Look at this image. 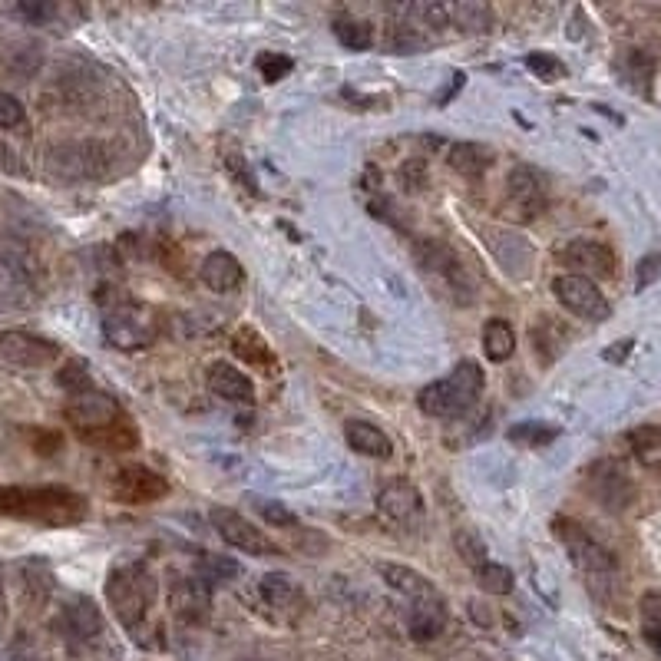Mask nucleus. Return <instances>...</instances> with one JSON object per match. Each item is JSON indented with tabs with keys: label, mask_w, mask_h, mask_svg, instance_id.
<instances>
[{
	"label": "nucleus",
	"mask_w": 661,
	"mask_h": 661,
	"mask_svg": "<svg viewBox=\"0 0 661 661\" xmlns=\"http://www.w3.org/2000/svg\"><path fill=\"white\" fill-rule=\"evenodd\" d=\"M552 295H556V301L562 308H566L569 314H576V318H585V321H605L612 314V305L609 298L602 295L599 285L582 275H556L552 278Z\"/></svg>",
	"instance_id": "nucleus-9"
},
{
	"label": "nucleus",
	"mask_w": 661,
	"mask_h": 661,
	"mask_svg": "<svg viewBox=\"0 0 661 661\" xmlns=\"http://www.w3.org/2000/svg\"><path fill=\"white\" fill-rule=\"evenodd\" d=\"M443 625H447V602H433V605H417L410 609V619H407V632L414 642H433Z\"/></svg>",
	"instance_id": "nucleus-26"
},
{
	"label": "nucleus",
	"mask_w": 661,
	"mask_h": 661,
	"mask_svg": "<svg viewBox=\"0 0 661 661\" xmlns=\"http://www.w3.org/2000/svg\"><path fill=\"white\" fill-rule=\"evenodd\" d=\"M447 14H450V27H457L460 34H486L493 27V10L486 4H476V0L447 4Z\"/></svg>",
	"instance_id": "nucleus-29"
},
{
	"label": "nucleus",
	"mask_w": 661,
	"mask_h": 661,
	"mask_svg": "<svg viewBox=\"0 0 661 661\" xmlns=\"http://www.w3.org/2000/svg\"><path fill=\"white\" fill-rule=\"evenodd\" d=\"M493 149L483 146V143H453L447 149V162L453 172H460V176L467 179H480L486 169L493 166Z\"/></svg>",
	"instance_id": "nucleus-25"
},
{
	"label": "nucleus",
	"mask_w": 661,
	"mask_h": 661,
	"mask_svg": "<svg viewBox=\"0 0 661 661\" xmlns=\"http://www.w3.org/2000/svg\"><path fill=\"white\" fill-rule=\"evenodd\" d=\"M209 519H212L215 533H219L232 549L245 552V556H278V546L262 533V529H255V523H248L238 509L212 506Z\"/></svg>",
	"instance_id": "nucleus-10"
},
{
	"label": "nucleus",
	"mask_w": 661,
	"mask_h": 661,
	"mask_svg": "<svg viewBox=\"0 0 661 661\" xmlns=\"http://www.w3.org/2000/svg\"><path fill=\"white\" fill-rule=\"evenodd\" d=\"M53 4H20L17 7V14L20 17H27V20H34V24H40V20H47V17H53Z\"/></svg>",
	"instance_id": "nucleus-43"
},
{
	"label": "nucleus",
	"mask_w": 661,
	"mask_h": 661,
	"mask_svg": "<svg viewBox=\"0 0 661 661\" xmlns=\"http://www.w3.org/2000/svg\"><path fill=\"white\" fill-rule=\"evenodd\" d=\"M169 609L179 625H205L212 612V585L205 576H179L169 589Z\"/></svg>",
	"instance_id": "nucleus-12"
},
{
	"label": "nucleus",
	"mask_w": 661,
	"mask_h": 661,
	"mask_svg": "<svg viewBox=\"0 0 661 661\" xmlns=\"http://www.w3.org/2000/svg\"><path fill=\"white\" fill-rule=\"evenodd\" d=\"M377 509H381V516L390 519L394 526L400 529H417L424 523V493H420V486H414L404 476H397V480H390L387 486H381V493H377Z\"/></svg>",
	"instance_id": "nucleus-11"
},
{
	"label": "nucleus",
	"mask_w": 661,
	"mask_h": 661,
	"mask_svg": "<svg viewBox=\"0 0 661 661\" xmlns=\"http://www.w3.org/2000/svg\"><path fill=\"white\" fill-rule=\"evenodd\" d=\"M331 30H334V37H338L348 50H367L374 43V27L367 24V20L338 17Z\"/></svg>",
	"instance_id": "nucleus-33"
},
{
	"label": "nucleus",
	"mask_w": 661,
	"mask_h": 661,
	"mask_svg": "<svg viewBox=\"0 0 661 661\" xmlns=\"http://www.w3.org/2000/svg\"><path fill=\"white\" fill-rule=\"evenodd\" d=\"M90 503L70 486H0V519H24L47 529L77 526Z\"/></svg>",
	"instance_id": "nucleus-1"
},
{
	"label": "nucleus",
	"mask_w": 661,
	"mask_h": 661,
	"mask_svg": "<svg viewBox=\"0 0 661 661\" xmlns=\"http://www.w3.org/2000/svg\"><path fill=\"white\" fill-rule=\"evenodd\" d=\"M169 496V480L149 467H123L113 476V500L126 506L159 503Z\"/></svg>",
	"instance_id": "nucleus-13"
},
{
	"label": "nucleus",
	"mask_w": 661,
	"mask_h": 661,
	"mask_svg": "<svg viewBox=\"0 0 661 661\" xmlns=\"http://www.w3.org/2000/svg\"><path fill=\"white\" fill-rule=\"evenodd\" d=\"M0 357L14 367H24V371H40V367L53 364L60 357V348L40 334L30 331H4L0 334Z\"/></svg>",
	"instance_id": "nucleus-15"
},
{
	"label": "nucleus",
	"mask_w": 661,
	"mask_h": 661,
	"mask_svg": "<svg viewBox=\"0 0 661 661\" xmlns=\"http://www.w3.org/2000/svg\"><path fill=\"white\" fill-rule=\"evenodd\" d=\"M0 625H4V579H0Z\"/></svg>",
	"instance_id": "nucleus-45"
},
{
	"label": "nucleus",
	"mask_w": 661,
	"mask_h": 661,
	"mask_svg": "<svg viewBox=\"0 0 661 661\" xmlns=\"http://www.w3.org/2000/svg\"><path fill=\"white\" fill-rule=\"evenodd\" d=\"M589 490L592 496L599 500L605 509H625L628 503H635V486L628 480V473L619 467V463H599V467H592L589 473Z\"/></svg>",
	"instance_id": "nucleus-20"
},
{
	"label": "nucleus",
	"mask_w": 661,
	"mask_h": 661,
	"mask_svg": "<svg viewBox=\"0 0 661 661\" xmlns=\"http://www.w3.org/2000/svg\"><path fill=\"white\" fill-rule=\"evenodd\" d=\"M255 67H258V73H262V80L265 83H278V80H285L288 73H291V57H285V53H275V50H265L262 57L255 60Z\"/></svg>",
	"instance_id": "nucleus-37"
},
{
	"label": "nucleus",
	"mask_w": 661,
	"mask_h": 661,
	"mask_svg": "<svg viewBox=\"0 0 661 661\" xmlns=\"http://www.w3.org/2000/svg\"><path fill=\"white\" fill-rule=\"evenodd\" d=\"M24 119H27L24 103H20L14 93L0 90V129H17Z\"/></svg>",
	"instance_id": "nucleus-41"
},
{
	"label": "nucleus",
	"mask_w": 661,
	"mask_h": 661,
	"mask_svg": "<svg viewBox=\"0 0 661 661\" xmlns=\"http://www.w3.org/2000/svg\"><path fill=\"white\" fill-rule=\"evenodd\" d=\"M476 582H480V589L486 592V595H509L513 592V585H516V579H513V572H509L506 566H500V562H486L483 569H476Z\"/></svg>",
	"instance_id": "nucleus-35"
},
{
	"label": "nucleus",
	"mask_w": 661,
	"mask_h": 661,
	"mask_svg": "<svg viewBox=\"0 0 661 661\" xmlns=\"http://www.w3.org/2000/svg\"><path fill=\"white\" fill-rule=\"evenodd\" d=\"M344 440H348V447L354 453H361V457H371V460L394 457V440L377 424H371V420H348V424H344Z\"/></svg>",
	"instance_id": "nucleus-23"
},
{
	"label": "nucleus",
	"mask_w": 661,
	"mask_h": 661,
	"mask_svg": "<svg viewBox=\"0 0 661 661\" xmlns=\"http://www.w3.org/2000/svg\"><path fill=\"white\" fill-rule=\"evenodd\" d=\"M57 384L67 390V397H73V394H83V390H90V387H96L93 384V377H90V371H86V364L83 361H70V364H63V371H57Z\"/></svg>",
	"instance_id": "nucleus-36"
},
{
	"label": "nucleus",
	"mask_w": 661,
	"mask_h": 661,
	"mask_svg": "<svg viewBox=\"0 0 661 661\" xmlns=\"http://www.w3.org/2000/svg\"><path fill=\"white\" fill-rule=\"evenodd\" d=\"M258 595H262V602L268 605V609L288 622L301 619L308 609L305 589L298 585V579L285 576V572H265L262 582H258Z\"/></svg>",
	"instance_id": "nucleus-17"
},
{
	"label": "nucleus",
	"mask_w": 661,
	"mask_h": 661,
	"mask_svg": "<svg viewBox=\"0 0 661 661\" xmlns=\"http://www.w3.org/2000/svg\"><path fill=\"white\" fill-rule=\"evenodd\" d=\"M377 572H381V579L387 582V589H394L400 599H407L410 609H417V605L443 602L437 585H433L424 572H417L410 566H397V562H384V566H377Z\"/></svg>",
	"instance_id": "nucleus-18"
},
{
	"label": "nucleus",
	"mask_w": 661,
	"mask_h": 661,
	"mask_svg": "<svg viewBox=\"0 0 661 661\" xmlns=\"http://www.w3.org/2000/svg\"><path fill=\"white\" fill-rule=\"evenodd\" d=\"M205 384L219 400H229V404H255V384L248 381V374H242L238 367L229 361H215L205 374Z\"/></svg>",
	"instance_id": "nucleus-22"
},
{
	"label": "nucleus",
	"mask_w": 661,
	"mask_h": 661,
	"mask_svg": "<svg viewBox=\"0 0 661 661\" xmlns=\"http://www.w3.org/2000/svg\"><path fill=\"white\" fill-rule=\"evenodd\" d=\"M552 533L566 546L572 566H576L592 585L615 579V569H619L615 566V556L582 523H576V519H569V516H556L552 519Z\"/></svg>",
	"instance_id": "nucleus-7"
},
{
	"label": "nucleus",
	"mask_w": 661,
	"mask_h": 661,
	"mask_svg": "<svg viewBox=\"0 0 661 661\" xmlns=\"http://www.w3.org/2000/svg\"><path fill=\"white\" fill-rule=\"evenodd\" d=\"M63 417L70 427L80 433L86 443H106V447H123V443H136V433L119 407L113 394L100 387H90L83 394H73L63 407Z\"/></svg>",
	"instance_id": "nucleus-4"
},
{
	"label": "nucleus",
	"mask_w": 661,
	"mask_h": 661,
	"mask_svg": "<svg viewBox=\"0 0 661 661\" xmlns=\"http://www.w3.org/2000/svg\"><path fill=\"white\" fill-rule=\"evenodd\" d=\"M100 301V331L110 348L116 351H143L159 338V318L156 311L143 305V301L129 298L126 291L100 288L96 291Z\"/></svg>",
	"instance_id": "nucleus-3"
},
{
	"label": "nucleus",
	"mask_w": 661,
	"mask_h": 661,
	"mask_svg": "<svg viewBox=\"0 0 661 661\" xmlns=\"http://www.w3.org/2000/svg\"><path fill=\"white\" fill-rule=\"evenodd\" d=\"M50 172L57 179H93L100 172V146L93 143H63L50 149Z\"/></svg>",
	"instance_id": "nucleus-19"
},
{
	"label": "nucleus",
	"mask_w": 661,
	"mask_h": 661,
	"mask_svg": "<svg viewBox=\"0 0 661 661\" xmlns=\"http://www.w3.org/2000/svg\"><path fill=\"white\" fill-rule=\"evenodd\" d=\"M566 341H569V331L562 328L556 318H549V314H543V318L533 324V344L543 361H556V357L566 351Z\"/></svg>",
	"instance_id": "nucleus-30"
},
{
	"label": "nucleus",
	"mask_w": 661,
	"mask_h": 661,
	"mask_svg": "<svg viewBox=\"0 0 661 661\" xmlns=\"http://www.w3.org/2000/svg\"><path fill=\"white\" fill-rule=\"evenodd\" d=\"M453 549H457V556L467 562L473 572L490 562V549H486L483 536L476 533V529H467V526L457 529V533H453Z\"/></svg>",
	"instance_id": "nucleus-31"
},
{
	"label": "nucleus",
	"mask_w": 661,
	"mask_h": 661,
	"mask_svg": "<svg viewBox=\"0 0 661 661\" xmlns=\"http://www.w3.org/2000/svg\"><path fill=\"white\" fill-rule=\"evenodd\" d=\"M632 344L635 341H619V348H615V351H605V361H622V357L632 351Z\"/></svg>",
	"instance_id": "nucleus-44"
},
{
	"label": "nucleus",
	"mask_w": 661,
	"mask_h": 661,
	"mask_svg": "<svg viewBox=\"0 0 661 661\" xmlns=\"http://www.w3.org/2000/svg\"><path fill=\"white\" fill-rule=\"evenodd\" d=\"M199 275L205 281V288L215 291V295H232L245 285V268L232 252H212L202 258Z\"/></svg>",
	"instance_id": "nucleus-21"
},
{
	"label": "nucleus",
	"mask_w": 661,
	"mask_h": 661,
	"mask_svg": "<svg viewBox=\"0 0 661 661\" xmlns=\"http://www.w3.org/2000/svg\"><path fill=\"white\" fill-rule=\"evenodd\" d=\"M232 351L242 357L245 364L262 367L265 374H278V357L272 351V344H268L255 328H238L232 334Z\"/></svg>",
	"instance_id": "nucleus-24"
},
{
	"label": "nucleus",
	"mask_w": 661,
	"mask_h": 661,
	"mask_svg": "<svg viewBox=\"0 0 661 661\" xmlns=\"http://www.w3.org/2000/svg\"><path fill=\"white\" fill-rule=\"evenodd\" d=\"M483 367L476 361H460L443 381H433L417 394V407L433 420H457L470 414L483 394Z\"/></svg>",
	"instance_id": "nucleus-6"
},
{
	"label": "nucleus",
	"mask_w": 661,
	"mask_h": 661,
	"mask_svg": "<svg viewBox=\"0 0 661 661\" xmlns=\"http://www.w3.org/2000/svg\"><path fill=\"white\" fill-rule=\"evenodd\" d=\"M255 509L262 513L265 523H272L278 529H298V516L291 513L285 503H278V500H255Z\"/></svg>",
	"instance_id": "nucleus-39"
},
{
	"label": "nucleus",
	"mask_w": 661,
	"mask_h": 661,
	"mask_svg": "<svg viewBox=\"0 0 661 661\" xmlns=\"http://www.w3.org/2000/svg\"><path fill=\"white\" fill-rule=\"evenodd\" d=\"M628 447H632L635 460L642 463L645 470L661 473V427L642 424L628 433Z\"/></svg>",
	"instance_id": "nucleus-28"
},
{
	"label": "nucleus",
	"mask_w": 661,
	"mask_h": 661,
	"mask_svg": "<svg viewBox=\"0 0 661 661\" xmlns=\"http://www.w3.org/2000/svg\"><path fill=\"white\" fill-rule=\"evenodd\" d=\"M559 262L569 268V275L582 278H612L615 275V255L609 245L595 238H572L559 248Z\"/></svg>",
	"instance_id": "nucleus-14"
},
{
	"label": "nucleus",
	"mask_w": 661,
	"mask_h": 661,
	"mask_svg": "<svg viewBox=\"0 0 661 661\" xmlns=\"http://www.w3.org/2000/svg\"><path fill=\"white\" fill-rule=\"evenodd\" d=\"M549 195H546V179L539 176L533 166H516L506 179V199L503 212L513 222H533L546 212Z\"/></svg>",
	"instance_id": "nucleus-8"
},
{
	"label": "nucleus",
	"mask_w": 661,
	"mask_h": 661,
	"mask_svg": "<svg viewBox=\"0 0 661 661\" xmlns=\"http://www.w3.org/2000/svg\"><path fill=\"white\" fill-rule=\"evenodd\" d=\"M559 437V427L552 424H543V420H526V424H519L509 430V440L513 443H523V447H546V443H552Z\"/></svg>",
	"instance_id": "nucleus-34"
},
{
	"label": "nucleus",
	"mask_w": 661,
	"mask_h": 661,
	"mask_svg": "<svg viewBox=\"0 0 661 661\" xmlns=\"http://www.w3.org/2000/svg\"><path fill=\"white\" fill-rule=\"evenodd\" d=\"M661 272V255H645L642 262H638V278H635V291H645L652 281L658 278Z\"/></svg>",
	"instance_id": "nucleus-42"
},
{
	"label": "nucleus",
	"mask_w": 661,
	"mask_h": 661,
	"mask_svg": "<svg viewBox=\"0 0 661 661\" xmlns=\"http://www.w3.org/2000/svg\"><path fill=\"white\" fill-rule=\"evenodd\" d=\"M526 67L533 70L539 80H549V83H556V80L566 77V63L556 60V57H552V53H529V57H526Z\"/></svg>",
	"instance_id": "nucleus-38"
},
{
	"label": "nucleus",
	"mask_w": 661,
	"mask_h": 661,
	"mask_svg": "<svg viewBox=\"0 0 661 661\" xmlns=\"http://www.w3.org/2000/svg\"><path fill=\"white\" fill-rule=\"evenodd\" d=\"M225 172H229V176H232L245 192L258 195V182H255V176H252V169H248V159L238 153V149H229V153H225Z\"/></svg>",
	"instance_id": "nucleus-40"
},
{
	"label": "nucleus",
	"mask_w": 661,
	"mask_h": 661,
	"mask_svg": "<svg viewBox=\"0 0 661 661\" xmlns=\"http://www.w3.org/2000/svg\"><path fill=\"white\" fill-rule=\"evenodd\" d=\"M483 354L490 357L493 364L509 361V357L516 354V331H513V324L503 321V318L486 321V328H483Z\"/></svg>",
	"instance_id": "nucleus-27"
},
{
	"label": "nucleus",
	"mask_w": 661,
	"mask_h": 661,
	"mask_svg": "<svg viewBox=\"0 0 661 661\" xmlns=\"http://www.w3.org/2000/svg\"><path fill=\"white\" fill-rule=\"evenodd\" d=\"M638 622H642L645 642L661 652V592H645L638 599Z\"/></svg>",
	"instance_id": "nucleus-32"
},
{
	"label": "nucleus",
	"mask_w": 661,
	"mask_h": 661,
	"mask_svg": "<svg viewBox=\"0 0 661 661\" xmlns=\"http://www.w3.org/2000/svg\"><path fill=\"white\" fill-rule=\"evenodd\" d=\"M414 258L440 298H447L460 308L476 301V281L470 265L463 262V255L450 242H443V238H417Z\"/></svg>",
	"instance_id": "nucleus-5"
},
{
	"label": "nucleus",
	"mask_w": 661,
	"mask_h": 661,
	"mask_svg": "<svg viewBox=\"0 0 661 661\" xmlns=\"http://www.w3.org/2000/svg\"><path fill=\"white\" fill-rule=\"evenodd\" d=\"M57 632L73 645H90L93 638L103 635V615L96 609L93 599L86 595H73L57 615Z\"/></svg>",
	"instance_id": "nucleus-16"
},
{
	"label": "nucleus",
	"mask_w": 661,
	"mask_h": 661,
	"mask_svg": "<svg viewBox=\"0 0 661 661\" xmlns=\"http://www.w3.org/2000/svg\"><path fill=\"white\" fill-rule=\"evenodd\" d=\"M106 602H110L113 615L129 635L143 645L149 615L156 605V576L143 559L116 562L106 576Z\"/></svg>",
	"instance_id": "nucleus-2"
}]
</instances>
